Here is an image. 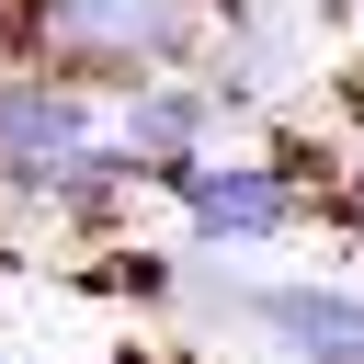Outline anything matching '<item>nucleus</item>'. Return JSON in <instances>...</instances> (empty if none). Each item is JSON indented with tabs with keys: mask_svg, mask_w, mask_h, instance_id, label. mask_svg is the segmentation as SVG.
<instances>
[{
	"mask_svg": "<svg viewBox=\"0 0 364 364\" xmlns=\"http://www.w3.org/2000/svg\"><path fill=\"white\" fill-rule=\"evenodd\" d=\"M34 34L80 68H182L193 57V0H34Z\"/></svg>",
	"mask_w": 364,
	"mask_h": 364,
	"instance_id": "f257e3e1",
	"label": "nucleus"
},
{
	"mask_svg": "<svg viewBox=\"0 0 364 364\" xmlns=\"http://www.w3.org/2000/svg\"><path fill=\"white\" fill-rule=\"evenodd\" d=\"M102 136V102L68 80H0V182H34Z\"/></svg>",
	"mask_w": 364,
	"mask_h": 364,
	"instance_id": "7ed1b4c3",
	"label": "nucleus"
},
{
	"mask_svg": "<svg viewBox=\"0 0 364 364\" xmlns=\"http://www.w3.org/2000/svg\"><path fill=\"white\" fill-rule=\"evenodd\" d=\"M205 125H216V91H205V80H159V91H136V102H114V114H102V136H114L136 171L193 159V148H205Z\"/></svg>",
	"mask_w": 364,
	"mask_h": 364,
	"instance_id": "39448f33",
	"label": "nucleus"
},
{
	"mask_svg": "<svg viewBox=\"0 0 364 364\" xmlns=\"http://www.w3.org/2000/svg\"><path fill=\"white\" fill-rule=\"evenodd\" d=\"M148 182L182 205L193 239H284V228H296V182H284L273 159H171V171H148Z\"/></svg>",
	"mask_w": 364,
	"mask_h": 364,
	"instance_id": "f03ea898",
	"label": "nucleus"
},
{
	"mask_svg": "<svg viewBox=\"0 0 364 364\" xmlns=\"http://www.w3.org/2000/svg\"><path fill=\"white\" fill-rule=\"evenodd\" d=\"M250 330L284 364H364V296L353 284H250Z\"/></svg>",
	"mask_w": 364,
	"mask_h": 364,
	"instance_id": "20e7f679",
	"label": "nucleus"
}]
</instances>
